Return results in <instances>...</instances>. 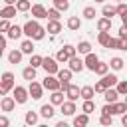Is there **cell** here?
I'll return each mask as SVG.
<instances>
[{"label":"cell","instance_id":"obj_54","mask_svg":"<svg viewBox=\"0 0 127 127\" xmlns=\"http://www.w3.org/2000/svg\"><path fill=\"white\" fill-rule=\"evenodd\" d=\"M121 123L127 127V113H123V115H121Z\"/></svg>","mask_w":127,"mask_h":127},{"label":"cell","instance_id":"obj_59","mask_svg":"<svg viewBox=\"0 0 127 127\" xmlns=\"http://www.w3.org/2000/svg\"><path fill=\"white\" fill-rule=\"evenodd\" d=\"M115 2H123V0H115Z\"/></svg>","mask_w":127,"mask_h":127},{"label":"cell","instance_id":"obj_56","mask_svg":"<svg viewBox=\"0 0 127 127\" xmlns=\"http://www.w3.org/2000/svg\"><path fill=\"white\" fill-rule=\"evenodd\" d=\"M18 0H4V4H16Z\"/></svg>","mask_w":127,"mask_h":127},{"label":"cell","instance_id":"obj_50","mask_svg":"<svg viewBox=\"0 0 127 127\" xmlns=\"http://www.w3.org/2000/svg\"><path fill=\"white\" fill-rule=\"evenodd\" d=\"M8 125H10L8 117H6V115H0V127H8Z\"/></svg>","mask_w":127,"mask_h":127},{"label":"cell","instance_id":"obj_29","mask_svg":"<svg viewBox=\"0 0 127 127\" xmlns=\"http://www.w3.org/2000/svg\"><path fill=\"white\" fill-rule=\"evenodd\" d=\"M103 77V81L109 85V87H113V85H117L119 83V77L117 75H113V73H105V75H101Z\"/></svg>","mask_w":127,"mask_h":127},{"label":"cell","instance_id":"obj_14","mask_svg":"<svg viewBox=\"0 0 127 127\" xmlns=\"http://www.w3.org/2000/svg\"><path fill=\"white\" fill-rule=\"evenodd\" d=\"M54 103H44L42 107H40V115L44 117V119H52L54 117Z\"/></svg>","mask_w":127,"mask_h":127},{"label":"cell","instance_id":"obj_32","mask_svg":"<svg viewBox=\"0 0 127 127\" xmlns=\"http://www.w3.org/2000/svg\"><path fill=\"white\" fill-rule=\"evenodd\" d=\"M77 52H79V54H83V56H87V54L91 52V44H89V42H85V40H83V42H79V44H77Z\"/></svg>","mask_w":127,"mask_h":127},{"label":"cell","instance_id":"obj_8","mask_svg":"<svg viewBox=\"0 0 127 127\" xmlns=\"http://www.w3.org/2000/svg\"><path fill=\"white\" fill-rule=\"evenodd\" d=\"M60 111L65 115V117H71L77 109H75V101H71V99H67V101H64L62 105H60Z\"/></svg>","mask_w":127,"mask_h":127},{"label":"cell","instance_id":"obj_2","mask_svg":"<svg viewBox=\"0 0 127 127\" xmlns=\"http://www.w3.org/2000/svg\"><path fill=\"white\" fill-rule=\"evenodd\" d=\"M14 73L12 71H4L2 79H0V95H6L10 89H14Z\"/></svg>","mask_w":127,"mask_h":127},{"label":"cell","instance_id":"obj_51","mask_svg":"<svg viewBox=\"0 0 127 127\" xmlns=\"http://www.w3.org/2000/svg\"><path fill=\"white\" fill-rule=\"evenodd\" d=\"M117 36H119V38H127V28H125V26H121V28H119V34H117Z\"/></svg>","mask_w":127,"mask_h":127},{"label":"cell","instance_id":"obj_33","mask_svg":"<svg viewBox=\"0 0 127 127\" xmlns=\"http://www.w3.org/2000/svg\"><path fill=\"white\" fill-rule=\"evenodd\" d=\"M109 65H111V69H115V71H119V69H123V65H125V62H123L121 58H111V62H109Z\"/></svg>","mask_w":127,"mask_h":127},{"label":"cell","instance_id":"obj_25","mask_svg":"<svg viewBox=\"0 0 127 127\" xmlns=\"http://www.w3.org/2000/svg\"><path fill=\"white\" fill-rule=\"evenodd\" d=\"M20 50L24 52V54H34V42H32V38H28V40H24L22 44H20Z\"/></svg>","mask_w":127,"mask_h":127},{"label":"cell","instance_id":"obj_3","mask_svg":"<svg viewBox=\"0 0 127 127\" xmlns=\"http://www.w3.org/2000/svg\"><path fill=\"white\" fill-rule=\"evenodd\" d=\"M60 62L56 60V58H44V64H42V67L46 69V73H52V75H58V71H60V65H58Z\"/></svg>","mask_w":127,"mask_h":127},{"label":"cell","instance_id":"obj_53","mask_svg":"<svg viewBox=\"0 0 127 127\" xmlns=\"http://www.w3.org/2000/svg\"><path fill=\"white\" fill-rule=\"evenodd\" d=\"M121 22H123V26L127 28V12H125V14H121Z\"/></svg>","mask_w":127,"mask_h":127},{"label":"cell","instance_id":"obj_41","mask_svg":"<svg viewBox=\"0 0 127 127\" xmlns=\"http://www.w3.org/2000/svg\"><path fill=\"white\" fill-rule=\"evenodd\" d=\"M54 6H56L58 10H62V12H65V10L69 8V2H67V0H54Z\"/></svg>","mask_w":127,"mask_h":127},{"label":"cell","instance_id":"obj_38","mask_svg":"<svg viewBox=\"0 0 127 127\" xmlns=\"http://www.w3.org/2000/svg\"><path fill=\"white\" fill-rule=\"evenodd\" d=\"M81 111H85V113H91V111H95V103H93L91 99H83Z\"/></svg>","mask_w":127,"mask_h":127},{"label":"cell","instance_id":"obj_42","mask_svg":"<svg viewBox=\"0 0 127 127\" xmlns=\"http://www.w3.org/2000/svg\"><path fill=\"white\" fill-rule=\"evenodd\" d=\"M60 12H62V10H58L56 6L50 8V10H48V20H60Z\"/></svg>","mask_w":127,"mask_h":127},{"label":"cell","instance_id":"obj_11","mask_svg":"<svg viewBox=\"0 0 127 127\" xmlns=\"http://www.w3.org/2000/svg\"><path fill=\"white\" fill-rule=\"evenodd\" d=\"M97 64H99V58H97L93 52H89V54L85 56V67H87V69H91V71H95Z\"/></svg>","mask_w":127,"mask_h":127},{"label":"cell","instance_id":"obj_15","mask_svg":"<svg viewBox=\"0 0 127 127\" xmlns=\"http://www.w3.org/2000/svg\"><path fill=\"white\" fill-rule=\"evenodd\" d=\"M16 12H18V8H16L14 4H6V6L2 8L0 16H2V18H8V20H10V18H14V16H16Z\"/></svg>","mask_w":127,"mask_h":127},{"label":"cell","instance_id":"obj_28","mask_svg":"<svg viewBox=\"0 0 127 127\" xmlns=\"http://www.w3.org/2000/svg\"><path fill=\"white\" fill-rule=\"evenodd\" d=\"M69 58H71V56L67 54V50H65V48H62V50L56 54V60H58L60 64H65V62H69Z\"/></svg>","mask_w":127,"mask_h":127},{"label":"cell","instance_id":"obj_49","mask_svg":"<svg viewBox=\"0 0 127 127\" xmlns=\"http://www.w3.org/2000/svg\"><path fill=\"white\" fill-rule=\"evenodd\" d=\"M125 12H127V4H125V2H119V4H117V14L121 16V14H125Z\"/></svg>","mask_w":127,"mask_h":127},{"label":"cell","instance_id":"obj_1","mask_svg":"<svg viewBox=\"0 0 127 127\" xmlns=\"http://www.w3.org/2000/svg\"><path fill=\"white\" fill-rule=\"evenodd\" d=\"M46 32H48V30L42 28L38 20H28V22L24 24V34H26L28 38H32V40H44Z\"/></svg>","mask_w":127,"mask_h":127},{"label":"cell","instance_id":"obj_7","mask_svg":"<svg viewBox=\"0 0 127 127\" xmlns=\"http://www.w3.org/2000/svg\"><path fill=\"white\" fill-rule=\"evenodd\" d=\"M69 69L71 71H83L85 69V60H81V58H77V56H73V58H69Z\"/></svg>","mask_w":127,"mask_h":127},{"label":"cell","instance_id":"obj_36","mask_svg":"<svg viewBox=\"0 0 127 127\" xmlns=\"http://www.w3.org/2000/svg\"><path fill=\"white\" fill-rule=\"evenodd\" d=\"M81 14H83L85 20H93V18H95V8H93V6H85Z\"/></svg>","mask_w":127,"mask_h":127},{"label":"cell","instance_id":"obj_18","mask_svg":"<svg viewBox=\"0 0 127 127\" xmlns=\"http://www.w3.org/2000/svg\"><path fill=\"white\" fill-rule=\"evenodd\" d=\"M97 30H99V32H109V30H111V18H107V16L99 18V20H97Z\"/></svg>","mask_w":127,"mask_h":127},{"label":"cell","instance_id":"obj_19","mask_svg":"<svg viewBox=\"0 0 127 127\" xmlns=\"http://www.w3.org/2000/svg\"><path fill=\"white\" fill-rule=\"evenodd\" d=\"M65 99H64V91L62 89H56V91H52V95H50V103H54V105H62Z\"/></svg>","mask_w":127,"mask_h":127},{"label":"cell","instance_id":"obj_22","mask_svg":"<svg viewBox=\"0 0 127 127\" xmlns=\"http://www.w3.org/2000/svg\"><path fill=\"white\" fill-rule=\"evenodd\" d=\"M38 119H40V115L36 111H26V115H24L26 125H38Z\"/></svg>","mask_w":127,"mask_h":127},{"label":"cell","instance_id":"obj_26","mask_svg":"<svg viewBox=\"0 0 127 127\" xmlns=\"http://www.w3.org/2000/svg\"><path fill=\"white\" fill-rule=\"evenodd\" d=\"M22 77H24V79H28V81L36 79V67H34V65L24 67V69H22Z\"/></svg>","mask_w":127,"mask_h":127},{"label":"cell","instance_id":"obj_5","mask_svg":"<svg viewBox=\"0 0 127 127\" xmlns=\"http://www.w3.org/2000/svg\"><path fill=\"white\" fill-rule=\"evenodd\" d=\"M44 83H38V81H30V85H28V91H30V97L32 99H40L42 95H44Z\"/></svg>","mask_w":127,"mask_h":127},{"label":"cell","instance_id":"obj_21","mask_svg":"<svg viewBox=\"0 0 127 127\" xmlns=\"http://www.w3.org/2000/svg\"><path fill=\"white\" fill-rule=\"evenodd\" d=\"M22 56H24L22 50H12V52L8 54V62H10V64H20V62H22Z\"/></svg>","mask_w":127,"mask_h":127},{"label":"cell","instance_id":"obj_10","mask_svg":"<svg viewBox=\"0 0 127 127\" xmlns=\"http://www.w3.org/2000/svg\"><path fill=\"white\" fill-rule=\"evenodd\" d=\"M65 95H67V99H71V101H77V99L81 97V89H79L77 85L69 83V87L65 89Z\"/></svg>","mask_w":127,"mask_h":127},{"label":"cell","instance_id":"obj_46","mask_svg":"<svg viewBox=\"0 0 127 127\" xmlns=\"http://www.w3.org/2000/svg\"><path fill=\"white\" fill-rule=\"evenodd\" d=\"M12 28V24L8 22V18H2V22H0V32H8Z\"/></svg>","mask_w":127,"mask_h":127},{"label":"cell","instance_id":"obj_31","mask_svg":"<svg viewBox=\"0 0 127 127\" xmlns=\"http://www.w3.org/2000/svg\"><path fill=\"white\" fill-rule=\"evenodd\" d=\"M101 12H103V16H107V18H113V16L117 14V6H111V4H105Z\"/></svg>","mask_w":127,"mask_h":127},{"label":"cell","instance_id":"obj_4","mask_svg":"<svg viewBox=\"0 0 127 127\" xmlns=\"http://www.w3.org/2000/svg\"><path fill=\"white\" fill-rule=\"evenodd\" d=\"M42 83H44V87H46L48 91H56V89H62V81H60V77H54L52 73H46V79H44Z\"/></svg>","mask_w":127,"mask_h":127},{"label":"cell","instance_id":"obj_23","mask_svg":"<svg viewBox=\"0 0 127 127\" xmlns=\"http://www.w3.org/2000/svg\"><path fill=\"white\" fill-rule=\"evenodd\" d=\"M67 28L73 30V32L79 30V28H81V20H79V16H69V18H67Z\"/></svg>","mask_w":127,"mask_h":127},{"label":"cell","instance_id":"obj_48","mask_svg":"<svg viewBox=\"0 0 127 127\" xmlns=\"http://www.w3.org/2000/svg\"><path fill=\"white\" fill-rule=\"evenodd\" d=\"M64 48H65V50H67V54H69V56H71V58H73V56H75V54H77V48H75V46H69V44H65V46H64Z\"/></svg>","mask_w":127,"mask_h":127},{"label":"cell","instance_id":"obj_16","mask_svg":"<svg viewBox=\"0 0 127 127\" xmlns=\"http://www.w3.org/2000/svg\"><path fill=\"white\" fill-rule=\"evenodd\" d=\"M22 34H24V26H18V24H16V26H12V28L6 32V36H8L10 40H18Z\"/></svg>","mask_w":127,"mask_h":127},{"label":"cell","instance_id":"obj_6","mask_svg":"<svg viewBox=\"0 0 127 127\" xmlns=\"http://www.w3.org/2000/svg\"><path fill=\"white\" fill-rule=\"evenodd\" d=\"M12 91H14V99H16L18 103H26L28 97H30V91H28L26 87H22V85H16Z\"/></svg>","mask_w":127,"mask_h":127},{"label":"cell","instance_id":"obj_43","mask_svg":"<svg viewBox=\"0 0 127 127\" xmlns=\"http://www.w3.org/2000/svg\"><path fill=\"white\" fill-rule=\"evenodd\" d=\"M109 48H111V50H121V38H119V36H117V38H111Z\"/></svg>","mask_w":127,"mask_h":127},{"label":"cell","instance_id":"obj_37","mask_svg":"<svg viewBox=\"0 0 127 127\" xmlns=\"http://www.w3.org/2000/svg\"><path fill=\"white\" fill-rule=\"evenodd\" d=\"M42 64H44V58H42V56H38V54H32V56H30V65L40 67Z\"/></svg>","mask_w":127,"mask_h":127},{"label":"cell","instance_id":"obj_30","mask_svg":"<svg viewBox=\"0 0 127 127\" xmlns=\"http://www.w3.org/2000/svg\"><path fill=\"white\" fill-rule=\"evenodd\" d=\"M16 8H18V12H28V10H32V2L30 0H18Z\"/></svg>","mask_w":127,"mask_h":127},{"label":"cell","instance_id":"obj_39","mask_svg":"<svg viewBox=\"0 0 127 127\" xmlns=\"http://www.w3.org/2000/svg\"><path fill=\"white\" fill-rule=\"evenodd\" d=\"M113 107H115V115H123V113H127V103H125V101H123V103L115 101Z\"/></svg>","mask_w":127,"mask_h":127},{"label":"cell","instance_id":"obj_34","mask_svg":"<svg viewBox=\"0 0 127 127\" xmlns=\"http://www.w3.org/2000/svg\"><path fill=\"white\" fill-rule=\"evenodd\" d=\"M109 67H111L109 64L99 62V64H97V67H95V73H97V75H105V73H109Z\"/></svg>","mask_w":127,"mask_h":127},{"label":"cell","instance_id":"obj_47","mask_svg":"<svg viewBox=\"0 0 127 127\" xmlns=\"http://www.w3.org/2000/svg\"><path fill=\"white\" fill-rule=\"evenodd\" d=\"M99 123H101V125H111V115H109V113H101Z\"/></svg>","mask_w":127,"mask_h":127},{"label":"cell","instance_id":"obj_27","mask_svg":"<svg viewBox=\"0 0 127 127\" xmlns=\"http://www.w3.org/2000/svg\"><path fill=\"white\" fill-rule=\"evenodd\" d=\"M93 95H95V87H91V85L81 87V99H93Z\"/></svg>","mask_w":127,"mask_h":127},{"label":"cell","instance_id":"obj_44","mask_svg":"<svg viewBox=\"0 0 127 127\" xmlns=\"http://www.w3.org/2000/svg\"><path fill=\"white\" fill-rule=\"evenodd\" d=\"M115 87H117V91H119L121 95H127V79H123V81H119V83H117Z\"/></svg>","mask_w":127,"mask_h":127},{"label":"cell","instance_id":"obj_17","mask_svg":"<svg viewBox=\"0 0 127 127\" xmlns=\"http://www.w3.org/2000/svg\"><path fill=\"white\" fill-rule=\"evenodd\" d=\"M119 95H121V93L117 91V87H115V89H113V87H107V91L103 93V97H105V101H107V103H115Z\"/></svg>","mask_w":127,"mask_h":127},{"label":"cell","instance_id":"obj_9","mask_svg":"<svg viewBox=\"0 0 127 127\" xmlns=\"http://www.w3.org/2000/svg\"><path fill=\"white\" fill-rule=\"evenodd\" d=\"M32 16H34L36 20H44V18H48V10H46L42 4H34V6H32Z\"/></svg>","mask_w":127,"mask_h":127},{"label":"cell","instance_id":"obj_45","mask_svg":"<svg viewBox=\"0 0 127 127\" xmlns=\"http://www.w3.org/2000/svg\"><path fill=\"white\" fill-rule=\"evenodd\" d=\"M101 113H109V115H115V107H113V103H105V105L101 107Z\"/></svg>","mask_w":127,"mask_h":127},{"label":"cell","instance_id":"obj_58","mask_svg":"<svg viewBox=\"0 0 127 127\" xmlns=\"http://www.w3.org/2000/svg\"><path fill=\"white\" fill-rule=\"evenodd\" d=\"M125 103H127V95H125Z\"/></svg>","mask_w":127,"mask_h":127},{"label":"cell","instance_id":"obj_57","mask_svg":"<svg viewBox=\"0 0 127 127\" xmlns=\"http://www.w3.org/2000/svg\"><path fill=\"white\" fill-rule=\"evenodd\" d=\"M95 2H103V0H95Z\"/></svg>","mask_w":127,"mask_h":127},{"label":"cell","instance_id":"obj_35","mask_svg":"<svg viewBox=\"0 0 127 127\" xmlns=\"http://www.w3.org/2000/svg\"><path fill=\"white\" fill-rule=\"evenodd\" d=\"M71 73H73V71H71L69 67H67V69H60V71H58V77H60V81H69V79H71Z\"/></svg>","mask_w":127,"mask_h":127},{"label":"cell","instance_id":"obj_52","mask_svg":"<svg viewBox=\"0 0 127 127\" xmlns=\"http://www.w3.org/2000/svg\"><path fill=\"white\" fill-rule=\"evenodd\" d=\"M121 50L127 52V38H121Z\"/></svg>","mask_w":127,"mask_h":127},{"label":"cell","instance_id":"obj_13","mask_svg":"<svg viewBox=\"0 0 127 127\" xmlns=\"http://www.w3.org/2000/svg\"><path fill=\"white\" fill-rule=\"evenodd\" d=\"M48 34H52V36H58L60 32H62V24H60V20H48Z\"/></svg>","mask_w":127,"mask_h":127},{"label":"cell","instance_id":"obj_20","mask_svg":"<svg viewBox=\"0 0 127 127\" xmlns=\"http://www.w3.org/2000/svg\"><path fill=\"white\" fill-rule=\"evenodd\" d=\"M87 123H89V113H85V111H83L81 115H75V117H73V125H75V127H85Z\"/></svg>","mask_w":127,"mask_h":127},{"label":"cell","instance_id":"obj_24","mask_svg":"<svg viewBox=\"0 0 127 127\" xmlns=\"http://www.w3.org/2000/svg\"><path fill=\"white\" fill-rule=\"evenodd\" d=\"M97 42H99L103 48H109V42H111V34H109V32H99V34H97Z\"/></svg>","mask_w":127,"mask_h":127},{"label":"cell","instance_id":"obj_40","mask_svg":"<svg viewBox=\"0 0 127 127\" xmlns=\"http://www.w3.org/2000/svg\"><path fill=\"white\" fill-rule=\"evenodd\" d=\"M107 87H109V85H107V83L103 81V77H101V79L95 83V93H105V91H107Z\"/></svg>","mask_w":127,"mask_h":127},{"label":"cell","instance_id":"obj_12","mask_svg":"<svg viewBox=\"0 0 127 127\" xmlns=\"http://www.w3.org/2000/svg\"><path fill=\"white\" fill-rule=\"evenodd\" d=\"M16 99L14 97H2V101H0V109L2 111H14V107H16Z\"/></svg>","mask_w":127,"mask_h":127},{"label":"cell","instance_id":"obj_55","mask_svg":"<svg viewBox=\"0 0 127 127\" xmlns=\"http://www.w3.org/2000/svg\"><path fill=\"white\" fill-rule=\"evenodd\" d=\"M56 127H67V123L65 121H60V123H56Z\"/></svg>","mask_w":127,"mask_h":127}]
</instances>
